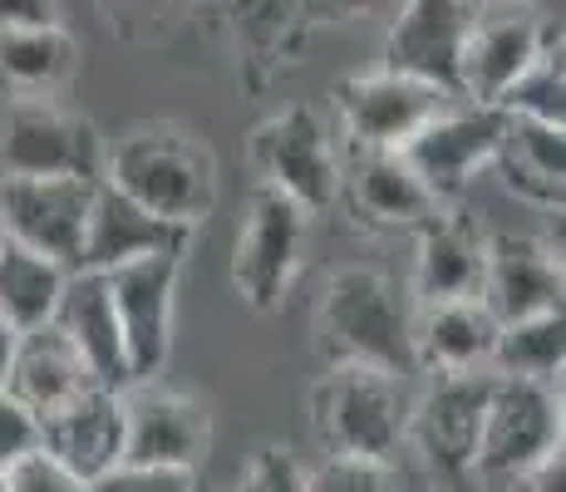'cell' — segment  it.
<instances>
[{"instance_id":"1","label":"cell","mask_w":566,"mask_h":492,"mask_svg":"<svg viewBox=\"0 0 566 492\" xmlns=\"http://www.w3.org/2000/svg\"><path fill=\"white\" fill-rule=\"evenodd\" d=\"M315 345L331 365H375L389 375H419L413 305L375 266H340L315 305Z\"/></svg>"},{"instance_id":"2","label":"cell","mask_w":566,"mask_h":492,"mask_svg":"<svg viewBox=\"0 0 566 492\" xmlns=\"http://www.w3.org/2000/svg\"><path fill=\"white\" fill-rule=\"evenodd\" d=\"M104 182L178 227H202L217 207V158L182 124H138L104 153Z\"/></svg>"},{"instance_id":"3","label":"cell","mask_w":566,"mask_h":492,"mask_svg":"<svg viewBox=\"0 0 566 492\" xmlns=\"http://www.w3.org/2000/svg\"><path fill=\"white\" fill-rule=\"evenodd\" d=\"M315 433L331 443V453L375 458L389 463L409 443L413 394L405 375H389L375 365H331V375L311 394Z\"/></svg>"},{"instance_id":"4","label":"cell","mask_w":566,"mask_h":492,"mask_svg":"<svg viewBox=\"0 0 566 492\" xmlns=\"http://www.w3.org/2000/svg\"><path fill=\"white\" fill-rule=\"evenodd\" d=\"M0 178H104L99 128L54 98L10 104L0 124Z\"/></svg>"},{"instance_id":"5","label":"cell","mask_w":566,"mask_h":492,"mask_svg":"<svg viewBox=\"0 0 566 492\" xmlns=\"http://www.w3.org/2000/svg\"><path fill=\"white\" fill-rule=\"evenodd\" d=\"M562 448V399L547 379L493 375L488 385L483 429H478L473 473L483 478H517L542 453Z\"/></svg>"},{"instance_id":"6","label":"cell","mask_w":566,"mask_h":492,"mask_svg":"<svg viewBox=\"0 0 566 492\" xmlns=\"http://www.w3.org/2000/svg\"><path fill=\"white\" fill-rule=\"evenodd\" d=\"M306 207L266 188V182L252 192V207H247V222L232 251V286L242 291L252 311H276L286 301L291 281L301 271V251H306Z\"/></svg>"},{"instance_id":"7","label":"cell","mask_w":566,"mask_h":492,"mask_svg":"<svg viewBox=\"0 0 566 492\" xmlns=\"http://www.w3.org/2000/svg\"><path fill=\"white\" fill-rule=\"evenodd\" d=\"M503 108L497 104H473V98H453L449 108L429 118L419 134L399 148V158L413 168V178L423 182L439 202H453L478 168L493 163L497 134H503Z\"/></svg>"},{"instance_id":"8","label":"cell","mask_w":566,"mask_h":492,"mask_svg":"<svg viewBox=\"0 0 566 492\" xmlns=\"http://www.w3.org/2000/svg\"><path fill=\"white\" fill-rule=\"evenodd\" d=\"M252 163L261 182L276 192H286L291 202H301L306 212H321L340 197V163L331 153L325 124L315 118V108L296 104L286 114L266 118L252 134Z\"/></svg>"},{"instance_id":"9","label":"cell","mask_w":566,"mask_h":492,"mask_svg":"<svg viewBox=\"0 0 566 492\" xmlns=\"http://www.w3.org/2000/svg\"><path fill=\"white\" fill-rule=\"evenodd\" d=\"M212 448V414L192 394L158 379H134L124 389V458L198 473Z\"/></svg>"},{"instance_id":"10","label":"cell","mask_w":566,"mask_h":492,"mask_svg":"<svg viewBox=\"0 0 566 492\" xmlns=\"http://www.w3.org/2000/svg\"><path fill=\"white\" fill-rule=\"evenodd\" d=\"M178 271H182V257H138V261L104 271L134 379H158L163 365H168Z\"/></svg>"},{"instance_id":"11","label":"cell","mask_w":566,"mask_h":492,"mask_svg":"<svg viewBox=\"0 0 566 492\" xmlns=\"http://www.w3.org/2000/svg\"><path fill=\"white\" fill-rule=\"evenodd\" d=\"M488 385H493V369H439L429 379V389L413 399L409 439L423 448V458L439 473H449V478L473 473Z\"/></svg>"},{"instance_id":"12","label":"cell","mask_w":566,"mask_h":492,"mask_svg":"<svg viewBox=\"0 0 566 492\" xmlns=\"http://www.w3.org/2000/svg\"><path fill=\"white\" fill-rule=\"evenodd\" d=\"M99 178H0V222L6 237L45 251L74 271Z\"/></svg>"},{"instance_id":"13","label":"cell","mask_w":566,"mask_h":492,"mask_svg":"<svg viewBox=\"0 0 566 492\" xmlns=\"http://www.w3.org/2000/svg\"><path fill=\"white\" fill-rule=\"evenodd\" d=\"M473 15H478V0H405L389 15L385 64L379 70L413 74L423 84H439V90L459 94V60H463L468 30H473Z\"/></svg>"},{"instance_id":"14","label":"cell","mask_w":566,"mask_h":492,"mask_svg":"<svg viewBox=\"0 0 566 492\" xmlns=\"http://www.w3.org/2000/svg\"><path fill=\"white\" fill-rule=\"evenodd\" d=\"M453 98L459 94L439 90V84H423V80H413V74L375 70V74H360V80L340 84L335 104H340V118H345V128H350L355 148H405Z\"/></svg>"},{"instance_id":"15","label":"cell","mask_w":566,"mask_h":492,"mask_svg":"<svg viewBox=\"0 0 566 492\" xmlns=\"http://www.w3.org/2000/svg\"><path fill=\"white\" fill-rule=\"evenodd\" d=\"M547 45H552V30L532 10H522L517 0L478 6L473 30L463 40V60H459V94L473 98V104H497L507 94V84Z\"/></svg>"},{"instance_id":"16","label":"cell","mask_w":566,"mask_h":492,"mask_svg":"<svg viewBox=\"0 0 566 492\" xmlns=\"http://www.w3.org/2000/svg\"><path fill=\"white\" fill-rule=\"evenodd\" d=\"M188 242H192V227H178V222H168V217L148 212L134 197L118 192L114 182L99 178L74 271H114L138 257H182Z\"/></svg>"},{"instance_id":"17","label":"cell","mask_w":566,"mask_h":492,"mask_svg":"<svg viewBox=\"0 0 566 492\" xmlns=\"http://www.w3.org/2000/svg\"><path fill=\"white\" fill-rule=\"evenodd\" d=\"M562 247L517 232L483 242V305L497 321L562 311Z\"/></svg>"},{"instance_id":"18","label":"cell","mask_w":566,"mask_h":492,"mask_svg":"<svg viewBox=\"0 0 566 492\" xmlns=\"http://www.w3.org/2000/svg\"><path fill=\"white\" fill-rule=\"evenodd\" d=\"M94 385H99V375H94L90 359L80 355V345H74L54 321L35 325V331H20L6 389L15 394L35 419L64 409V404L80 399V394L94 389Z\"/></svg>"},{"instance_id":"19","label":"cell","mask_w":566,"mask_h":492,"mask_svg":"<svg viewBox=\"0 0 566 492\" xmlns=\"http://www.w3.org/2000/svg\"><path fill=\"white\" fill-rule=\"evenodd\" d=\"M40 448H50L60 463H70L80 478L104 473L124 458V389L94 385L64 409L40 419Z\"/></svg>"},{"instance_id":"20","label":"cell","mask_w":566,"mask_h":492,"mask_svg":"<svg viewBox=\"0 0 566 492\" xmlns=\"http://www.w3.org/2000/svg\"><path fill=\"white\" fill-rule=\"evenodd\" d=\"M50 321L80 345V355L90 359L99 385H114V389L134 385V369H128V355H124V331H118L104 271H70Z\"/></svg>"},{"instance_id":"21","label":"cell","mask_w":566,"mask_h":492,"mask_svg":"<svg viewBox=\"0 0 566 492\" xmlns=\"http://www.w3.org/2000/svg\"><path fill=\"white\" fill-rule=\"evenodd\" d=\"M488 168H497L503 188L513 197H522V202L557 207L562 212V197H566V128L507 114Z\"/></svg>"},{"instance_id":"22","label":"cell","mask_w":566,"mask_h":492,"mask_svg":"<svg viewBox=\"0 0 566 492\" xmlns=\"http://www.w3.org/2000/svg\"><path fill=\"white\" fill-rule=\"evenodd\" d=\"M497 315L483 305V295L468 301L413 305V355L419 369H488L497 345Z\"/></svg>"},{"instance_id":"23","label":"cell","mask_w":566,"mask_h":492,"mask_svg":"<svg viewBox=\"0 0 566 492\" xmlns=\"http://www.w3.org/2000/svg\"><path fill=\"white\" fill-rule=\"evenodd\" d=\"M340 182H350L355 207L379 227H409L419 232L423 222L443 212V202L413 178V168L399 158V148H360L355 168L340 172Z\"/></svg>"},{"instance_id":"24","label":"cell","mask_w":566,"mask_h":492,"mask_svg":"<svg viewBox=\"0 0 566 492\" xmlns=\"http://www.w3.org/2000/svg\"><path fill=\"white\" fill-rule=\"evenodd\" d=\"M483 295V242L463 222L433 217L419 227V261H413V305L468 301Z\"/></svg>"},{"instance_id":"25","label":"cell","mask_w":566,"mask_h":492,"mask_svg":"<svg viewBox=\"0 0 566 492\" xmlns=\"http://www.w3.org/2000/svg\"><path fill=\"white\" fill-rule=\"evenodd\" d=\"M80 70V50L64 35V25L0 30V94L10 104L25 98H54Z\"/></svg>"},{"instance_id":"26","label":"cell","mask_w":566,"mask_h":492,"mask_svg":"<svg viewBox=\"0 0 566 492\" xmlns=\"http://www.w3.org/2000/svg\"><path fill=\"white\" fill-rule=\"evenodd\" d=\"M64 276H70V266H60L45 251L6 237V242H0V315H6L15 331L45 325L54 315V305H60Z\"/></svg>"},{"instance_id":"27","label":"cell","mask_w":566,"mask_h":492,"mask_svg":"<svg viewBox=\"0 0 566 492\" xmlns=\"http://www.w3.org/2000/svg\"><path fill=\"white\" fill-rule=\"evenodd\" d=\"M566 365V321L562 311L547 315H522V321L497 325L493 345V375H522V379H547L557 385Z\"/></svg>"},{"instance_id":"28","label":"cell","mask_w":566,"mask_h":492,"mask_svg":"<svg viewBox=\"0 0 566 492\" xmlns=\"http://www.w3.org/2000/svg\"><path fill=\"white\" fill-rule=\"evenodd\" d=\"M503 114H522L537 118V124H557L566 128V74H562V45L552 40L527 70L507 84V94L497 98Z\"/></svg>"},{"instance_id":"29","label":"cell","mask_w":566,"mask_h":492,"mask_svg":"<svg viewBox=\"0 0 566 492\" xmlns=\"http://www.w3.org/2000/svg\"><path fill=\"white\" fill-rule=\"evenodd\" d=\"M84 492H198V473L118 458V463H108L104 473L84 478Z\"/></svg>"},{"instance_id":"30","label":"cell","mask_w":566,"mask_h":492,"mask_svg":"<svg viewBox=\"0 0 566 492\" xmlns=\"http://www.w3.org/2000/svg\"><path fill=\"white\" fill-rule=\"evenodd\" d=\"M306 492H389V463L331 453L315 473H306Z\"/></svg>"},{"instance_id":"31","label":"cell","mask_w":566,"mask_h":492,"mask_svg":"<svg viewBox=\"0 0 566 492\" xmlns=\"http://www.w3.org/2000/svg\"><path fill=\"white\" fill-rule=\"evenodd\" d=\"M10 492H84V478L70 463L50 453V448H30L6 468Z\"/></svg>"},{"instance_id":"32","label":"cell","mask_w":566,"mask_h":492,"mask_svg":"<svg viewBox=\"0 0 566 492\" xmlns=\"http://www.w3.org/2000/svg\"><path fill=\"white\" fill-rule=\"evenodd\" d=\"M242 492H306V468L286 448H261L242 478Z\"/></svg>"},{"instance_id":"33","label":"cell","mask_w":566,"mask_h":492,"mask_svg":"<svg viewBox=\"0 0 566 492\" xmlns=\"http://www.w3.org/2000/svg\"><path fill=\"white\" fill-rule=\"evenodd\" d=\"M30 448H40V419L10 389H0V468H10Z\"/></svg>"},{"instance_id":"34","label":"cell","mask_w":566,"mask_h":492,"mask_svg":"<svg viewBox=\"0 0 566 492\" xmlns=\"http://www.w3.org/2000/svg\"><path fill=\"white\" fill-rule=\"evenodd\" d=\"M227 10L237 15V25L252 40H271L291 25V15L301 10V0H227Z\"/></svg>"},{"instance_id":"35","label":"cell","mask_w":566,"mask_h":492,"mask_svg":"<svg viewBox=\"0 0 566 492\" xmlns=\"http://www.w3.org/2000/svg\"><path fill=\"white\" fill-rule=\"evenodd\" d=\"M399 6L405 0H301V15L345 25V20H389Z\"/></svg>"},{"instance_id":"36","label":"cell","mask_w":566,"mask_h":492,"mask_svg":"<svg viewBox=\"0 0 566 492\" xmlns=\"http://www.w3.org/2000/svg\"><path fill=\"white\" fill-rule=\"evenodd\" d=\"M513 492H566V458L562 448H552V453H542L537 463H527L517 478H507Z\"/></svg>"},{"instance_id":"37","label":"cell","mask_w":566,"mask_h":492,"mask_svg":"<svg viewBox=\"0 0 566 492\" xmlns=\"http://www.w3.org/2000/svg\"><path fill=\"white\" fill-rule=\"evenodd\" d=\"M60 0H0V30H30V25H60Z\"/></svg>"},{"instance_id":"38","label":"cell","mask_w":566,"mask_h":492,"mask_svg":"<svg viewBox=\"0 0 566 492\" xmlns=\"http://www.w3.org/2000/svg\"><path fill=\"white\" fill-rule=\"evenodd\" d=\"M15 341H20V331L0 315V389H6V379H10V359H15Z\"/></svg>"},{"instance_id":"39","label":"cell","mask_w":566,"mask_h":492,"mask_svg":"<svg viewBox=\"0 0 566 492\" xmlns=\"http://www.w3.org/2000/svg\"><path fill=\"white\" fill-rule=\"evenodd\" d=\"M0 492H10V483H6V468H0Z\"/></svg>"},{"instance_id":"40","label":"cell","mask_w":566,"mask_h":492,"mask_svg":"<svg viewBox=\"0 0 566 492\" xmlns=\"http://www.w3.org/2000/svg\"><path fill=\"white\" fill-rule=\"evenodd\" d=\"M478 6H507V0H478Z\"/></svg>"},{"instance_id":"41","label":"cell","mask_w":566,"mask_h":492,"mask_svg":"<svg viewBox=\"0 0 566 492\" xmlns=\"http://www.w3.org/2000/svg\"><path fill=\"white\" fill-rule=\"evenodd\" d=\"M0 242H6V222H0Z\"/></svg>"}]
</instances>
